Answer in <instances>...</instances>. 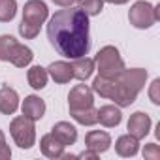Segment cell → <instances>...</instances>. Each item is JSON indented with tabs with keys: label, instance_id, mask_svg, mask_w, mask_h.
Listing matches in <instances>:
<instances>
[{
	"label": "cell",
	"instance_id": "6da1fadb",
	"mask_svg": "<svg viewBox=\"0 0 160 160\" xmlns=\"http://www.w3.org/2000/svg\"><path fill=\"white\" fill-rule=\"evenodd\" d=\"M49 43L66 58L85 57L91 49L89 15L73 6L58 10L47 23Z\"/></svg>",
	"mask_w": 160,
	"mask_h": 160
},
{
	"label": "cell",
	"instance_id": "7a4b0ae2",
	"mask_svg": "<svg viewBox=\"0 0 160 160\" xmlns=\"http://www.w3.org/2000/svg\"><path fill=\"white\" fill-rule=\"evenodd\" d=\"M147 81V70L143 68H132L122 70L115 77H102L98 75L92 81V92L100 94L102 98L113 100L119 108H128L136 102L139 91L145 87Z\"/></svg>",
	"mask_w": 160,
	"mask_h": 160
},
{
	"label": "cell",
	"instance_id": "3957f363",
	"mask_svg": "<svg viewBox=\"0 0 160 160\" xmlns=\"http://www.w3.org/2000/svg\"><path fill=\"white\" fill-rule=\"evenodd\" d=\"M49 15L47 4L43 0H28L23 10V21L19 25V34L25 40H34L40 34L42 25Z\"/></svg>",
	"mask_w": 160,
	"mask_h": 160
},
{
	"label": "cell",
	"instance_id": "277c9868",
	"mask_svg": "<svg viewBox=\"0 0 160 160\" xmlns=\"http://www.w3.org/2000/svg\"><path fill=\"white\" fill-rule=\"evenodd\" d=\"M94 66L98 70V75L102 77H115L124 70V60L119 55V49L113 45H106L96 53Z\"/></svg>",
	"mask_w": 160,
	"mask_h": 160
},
{
	"label": "cell",
	"instance_id": "5b68a950",
	"mask_svg": "<svg viewBox=\"0 0 160 160\" xmlns=\"http://www.w3.org/2000/svg\"><path fill=\"white\" fill-rule=\"evenodd\" d=\"M158 17H160V6H152L145 0H138L128 12V21L136 28H151L158 21Z\"/></svg>",
	"mask_w": 160,
	"mask_h": 160
},
{
	"label": "cell",
	"instance_id": "8992f818",
	"mask_svg": "<svg viewBox=\"0 0 160 160\" xmlns=\"http://www.w3.org/2000/svg\"><path fill=\"white\" fill-rule=\"evenodd\" d=\"M10 134L13 138V141L21 147V149H30L36 143V128H34V121L27 119L25 115L15 117L10 122Z\"/></svg>",
	"mask_w": 160,
	"mask_h": 160
},
{
	"label": "cell",
	"instance_id": "52a82bcc",
	"mask_svg": "<svg viewBox=\"0 0 160 160\" xmlns=\"http://www.w3.org/2000/svg\"><path fill=\"white\" fill-rule=\"evenodd\" d=\"M68 106L70 109H85V108L94 106L92 89L87 85H75L68 94Z\"/></svg>",
	"mask_w": 160,
	"mask_h": 160
},
{
	"label": "cell",
	"instance_id": "ba28073f",
	"mask_svg": "<svg viewBox=\"0 0 160 160\" xmlns=\"http://www.w3.org/2000/svg\"><path fill=\"white\" fill-rule=\"evenodd\" d=\"M151 130V117L143 111H136L128 119V134H132L138 139H143Z\"/></svg>",
	"mask_w": 160,
	"mask_h": 160
},
{
	"label": "cell",
	"instance_id": "9c48e42d",
	"mask_svg": "<svg viewBox=\"0 0 160 160\" xmlns=\"http://www.w3.org/2000/svg\"><path fill=\"white\" fill-rule=\"evenodd\" d=\"M21 111H23V115L27 117V119H30V121H40L43 115H45V102L40 98V96H36V94H30V96H27L25 98V102H23V106H21Z\"/></svg>",
	"mask_w": 160,
	"mask_h": 160
},
{
	"label": "cell",
	"instance_id": "30bf717a",
	"mask_svg": "<svg viewBox=\"0 0 160 160\" xmlns=\"http://www.w3.org/2000/svg\"><path fill=\"white\" fill-rule=\"evenodd\" d=\"M85 145L87 149L94 151V152H106L111 145V136L104 130H91L87 136H85Z\"/></svg>",
	"mask_w": 160,
	"mask_h": 160
},
{
	"label": "cell",
	"instance_id": "8fae6325",
	"mask_svg": "<svg viewBox=\"0 0 160 160\" xmlns=\"http://www.w3.org/2000/svg\"><path fill=\"white\" fill-rule=\"evenodd\" d=\"M19 108V94L10 85H4L0 89V113L2 115H13Z\"/></svg>",
	"mask_w": 160,
	"mask_h": 160
},
{
	"label": "cell",
	"instance_id": "7c38bea8",
	"mask_svg": "<svg viewBox=\"0 0 160 160\" xmlns=\"http://www.w3.org/2000/svg\"><path fill=\"white\" fill-rule=\"evenodd\" d=\"M51 134H53L64 147L73 145V143L77 141V130H75V126L70 124V122H66V121L57 122V124L51 128Z\"/></svg>",
	"mask_w": 160,
	"mask_h": 160
},
{
	"label": "cell",
	"instance_id": "4fadbf2b",
	"mask_svg": "<svg viewBox=\"0 0 160 160\" xmlns=\"http://www.w3.org/2000/svg\"><path fill=\"white\" fill-rule=\"evenodd\" d=\"M70 66H72V77L79 79V81H87L94 72V60L89 58V57L73 58V62Z\"/></svg>",
	"mask_w": 160,
	"mask_h": 160
},
{
	"label": "cell",
	"instance_id": "5bb4252c",
	"mask_svg": "<svg viewBox=\"0 0 160 160\" xmlns=\"http://www.w3.org/2000/svg\"><path fill=\"white\" fill-rule=\"evenodd\" d=\"M122 121V113L119 106H102L98 109V122L106 128H115Z\"/></svg>",
	"mask_w": 160,
	"mask_h": 160
},
{
	"label": "cell",
	"instance_id": "9a60e30c",
	"mask_svg": "<svg viewBox=\"0 0 160 160\" xmlns=\"http://www.w3.org/2000/svg\"><path fill=\"white\" fill-rule=\"evenodd\" d=\"M115 151H117L119 156H124V158L136 156L138 151H139V139L134 138L132 134H124L115 141Z\"/></svg>",
	"mask_w": 160,
	"mask_h": 160
},
{
	"label": "cell",
	"instance_id": "2e32d148",
	"mask_svg": "<svg viewBox=\"0 0 160 160\" xmlns=\"http://www.w3.org/2000/svg\"><path fill=\"white\" fill-rule=\"evenodd\" d=\"M40 149L42 152L47 156V158H62L64 154V145L53 136V134H45L42 139H40Z\"/></svg>",
	"mask_w": 160,
	"mask_h": 160
},
{
	"label": "cell",
	"instance_id": "e0dca14e",
	"mask_svg": "<svg viewBox=\"0 0 160 160\" xmlns=\"http://www.w3.org/2000/svg\"><path fill=\"white\" fill-rule=\"evenodd\" d=\"M47 73L53 77V81L55 83H68L70 79H72V66L64 60H57V62H51L49 68H47Z\"/></svg>",
	"mask_w": 160,
	"mask_h": 160
},
{
	"label": "cell",
	"instance_id": "ac0fdd59",
	"mask_svg": "<svg viewBox=\"0 0 160 160\" xmlns=\"http://www.w3.org/2000/svg\"><path fill=\"white\" fill-rule=\"evenodd\" d=\"M70 115L75 122L83 124V126H92L98 122V109L94 106L85 108V109H70Z\"/></svg>",
	"mask_w": 160,
	"mask_h": 160
},
{
	"label": "cell",
	"instance_id": "d6986e66",
	"mask_svg": "<svg viewBox=\"0 0 160 160\" xmlns=\"http://www.w3.org/2000/svg\"><path fill=\"white\" fill-rule=\"evenodd\" d=\"M47 77H49L47 68H42V66H32L28 70V75H27L28 85L32 89H36V91H40V89H43L47 85Z\"/></svg>",
	"mask_w": 160,
	"mask_h": 160
},
{
	"label": "cell",
	"instance_id": "ffe728a7",
	"mask_svg": "<svg viewBox=\"0 0 160 160\" xmlns=\"http://www.w3.org/2000/svg\"><path fill=\"white\" fill-rule=\"evenodd\" d=\"M32 58H34L32 49L27 47V45H23V43H17V47H15L13 57H12L10 62H12L13 66H17V68H27V66L32 62Z\"/></svg>",
	"mask_w": 160,
	"mask_h": 160
},
{
	"label": "cell",
	"instance_id": "44dd1931",
	"mask_svg": "<svg viewBox=\"0 0 160 160\" xmlns=\"http://www.w3.org/2000/svg\"><path fill=\"white\" fill-rule=\"evenodd\" d=\"M17 43L19 42L13 36H10V34H2V36H0V60H2V62H10Z\"/></svg>",
	"mask_w": 160,
	"mask_h": 160
},
{
	"label": "cell",
	"instance_id": "7402d4cb",
	"mask_svg": "<svg viewBox=\"0 0 160 160\" xmlns=\"http://www.w3.org/2000/svg\"><path fill=\"white\" fill-rule=\"evenodd\" d=\"M77 8L83 10L89 17L100 15L104 10V0H77Z\"/></svg>",
	"mask_w": 160,
	"mask_h": 160
},
{
	"label": "cell",
	"instance_id": "603a6c76",
	"mask_svg": "<svg viewBox=\"0 0 160 160\" xmlns=\"http://www.w3.org/2000/svg\"><path fill=\"white\" fill-rule=\"evenodd\" d=\"M17 13L15 0H0V23H10Z\"/></svg>",
	"mask_w": 160,
	"mask_h": 160
},
{
	"label": "cell",
	"instance_id": "cb8c5ba5",
	"mask_svg": "<svg viewBox=\"0 0 160 160\" xmlns=\"http://www.w3.org/2000/svg\"><path fill=\"white\" fill-rule=\"evenodd\" d=\"M143 156L149 158V160H158V158H160V149H158V145H156V143H149V145H145V149H143Z\"/></svg>",
	"mask_w": 160,
	"mask_h": 160
},
{
	"label": "cell",
	"instance_id": "d4e9b609",
	"mask_svg": "<svg viewBox=\"0 0 160 160\" xmlns=\"http://www.w3.org/2000/svg\"><path fill=\"white\" fill-rule=\"evenodd\" d=\"M158 91H160V79H154V81L151 83V89H149V98H151V102H152L154 106L160 104V94H158Z\"/></svg>",
	"mask_w": 160,
	"mask_h": 160
},
{
	"label": "cell",
	"instance_id": "484cf974",
	"mask_svg": "<svg viewBox=\"0 0 160 160\" xmlns=\"http://www.w3.org/2000/svg\"><path fill=\"white\" fill-rule=\"evenodd\" d=\"M8 158H12V149L6 145V141H2L0 143V160H8Z\"/></svg>",
	"mask_w": 160,
	"mask_h": 160
},
{
	"label": "cell",
	"instance_id": "4316f807",
	"mask_svg": "<svg viewBox=\"0 0 160 160\" xmlns=\"http://www.w3.org/2000/svg\"><path fill=\"white\" fill-rule=\"evenodd\" d=\"M75 158H85V160H96L98 158V152H94V151H91V149H87V151H83V152H79Z\"/></svg>",
	"mask_w": 160,
	"mask_h": 160
},
{
	"label": "cell",
	"instance_id": "83f0119b",
	"mask_svg": "<svg viewBox=\"0 0 160 160\" xmlns=\"http://www.w3.org/2000/svg\"><path fill=\"white\" fill-rule=\"evenodd\" d=\"M53 2L57 4V6H60V8H68V6H72L75 0H53Z\"/></svg>",
	"mask_w": 160,
	"mask_h": 160
},
{
	"label": "cell",
	"instance_id": "f1b7e54d",
	"mask_svg": "<svg viewBox=\"0 0 160 160\" xmlns=\"http://www.w3.org/2000/svg\"><path fill=\"white\" fill-rule=\"evenodd\" d=\"M104 2H109V4H117V6H121V4H126L128 0H104Z\"/></svg>",
	"mask_w": 160,
	"mask_h": 160
},
{
	"label": "cell",
	"instance_id": "f546056e",
	"mask_svg": "<svg viewBox=\"0 0 160 160\" xmlns=\"http://www.w3.org/2000/svg\"><path fill=\"white\" fill-rule=\"evenodd\" d=\"M2 141H6V136H4V132H2V130H0V143H2Z\"/></svg>",
	"mask_w": 160,
	"mask_h": 160
}]
</instances>
